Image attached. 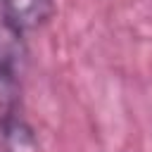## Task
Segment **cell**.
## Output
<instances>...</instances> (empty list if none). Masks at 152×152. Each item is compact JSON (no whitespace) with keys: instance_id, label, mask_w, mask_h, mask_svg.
Returning a JSON list of instances; mask_svg holds the SVG:
<instances>
[{"instance_id":"7a4b0ae2","label":"cell","mask_w":152,"mask_h":152,"mask_svg":"<svg viewBox=\"0 0 152 152\" xmlns=\"http://www.w3.org/2000/svg\"><path fill=\"white\" fill-rule=\"evenodd\" d=\"M55 12V0H0V17L19 33L43 28Z\"/></svg>"},{"instance_id":"6da1fadb","label":"cell","mask_w":152,"mask_h":152,"mask_svg":"<svg viewBox=\"0 0 152 152\" xmlns=\"http://www.w3.org/2000/svg\"><path fill=\"white\" fill-rule=\"evenodd\" d=\"M26 48L21 33L0 17V116L17 112Z\"/></svg>"}]
</instances>
